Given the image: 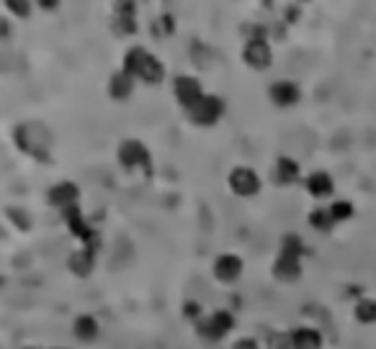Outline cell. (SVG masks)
I'll return each mask as SVG.
<instances>
[{
  "label": "cell",
  "mask_w": 376,
  "mask_h": 349,
  "mask_svg": "<svg viewBox=\"0 0 376 349\" xmlns=\"http://www.w3.org/2000/svg\"><path fill=\"white\" fill-rule=\"evenodd\" d=\"M124 72L132 74L134 80H142L147 85H160L165 77V65L150 54L144 46H132L124 57Z\"/></svg>",
  "instance_id": "6da1fadb"
},
{
  "label": "cell",
  "mask_w": 376,
  "mask_h": 349,
  "mask_svg": "<svg viewBox=\"0 0 376 349\" xmlns=\"http://www.w3.org/2000/svg\"><path fill=\"white\" fill-rule=\"evenodd\" d=\"M15 147L26 152V154L37 157V159H46L49 157V147H52V134L44 124H21L15 129Z\"/></svg>",
  "instance_id": "7a4b0ae2"
},
{
  "label": "cell",
  "mask_w": 376,
  "mask_h": 349,
  "mask_svg": "<svg viewBox=\"0 0 376 349\" xmlns=\"http://www.w3.org/2000/svg\"><path fill=\"white\" fill-rule=\"evenodd\" d=\"M119 164L127 172L144 170V175H152V157L150 149L144 147L139 139H127L121 141L119 147Z\"/></svg>",
  "instance_id": "3957f363"
},
{
  "label": "cell",
  "mask_w": 376,
  "mask_h": 349,
  "mask_svg": "<svg viewBox=\"0 0 376 349\" xmlns=\"http://www.w3.org/2000/svg\"><path fill=\"white\" fill-rule=\"evenodd\" d=\"M188 116H191V121H194L196 126H214V124L225 116V100L219 96H209V93H206V96L188 111Z\"/></svg>",
  "instance_id": "277c9868"
},
{
  "label": "cell",
  "mask_w": 376,
  "mask_h": 349,
  "mask_svg": "<svg viewBox=\"0 0 376 349\" xmlns=\"http://www.w3.org/2000/svg\"><path fill=\"white\" fill-rule=\"evenodd\" d=\"M227 180H230L232 193L240 195V198H250V195H256L258 190H261V178H258V172L253 170V167H245V164L234 167Z\"/></svg>",
  "instance_id": "5b68a950"
},
{
  "label": "cell",
  "mask_w": 376,
  "mask_h": 349,
  "mask_svg": "<svg viewBox=\"0 0 376 349\" xmlns=\"http://www.w3.org/2000/svg\"><path fill=\"white\" fill-rule=\"evenodd\" d=\"M242 62L253 70H268L273 62L271 44H268L263 37L250 39L248 44H245V49H242Z\"/></svg>",
  "instance_id": "8992f818"
},
{
  "label": "cell",
  "mask_w": 376,
  "mask_h": 349,
  "mask_svg": "<svg viewBox=\"0 0 376 349\" xmlns=\"http://www.w3.org/2000/svg\"><path fill=\"white\" fill-rule=\"evenodd\" d=\"M173 93H175V100H178L186 111H191V108H194V105L206 96L203 88H201V82L196 80V77H191V74H181V77H175Z\"/></svg>",
  "instance_id": "52a82bcc"
},
{
  "label": "cell",
  "mask_w": 376,
  "mask_h": 349,
  "mask_svg": "<svg viewBox=\"0 0 376 349\" xmlns=\"http://www.w3.org/2000/svg\"><path fill=\"white\" fill-rule=\"evenodd\" d=\"M234 327V319L230 311H217L211 319H203L201 324H199V334L203 336V339H209V342H217V339H222L225 334H230Z\"/></svg>",
  "instance_id": "ba28073f"
},
{
  "label": "cell",
  "mask_w": 376,
  "mask_h": 349,
  "mask_svg": "<svg viewBox=\"0 0 376 349\" xmlns=\"http://www.w3.org/2000/svg\"><path fill=\"white\" fill-rule=\"evenodd\" d=\"M49 203H52L54 209L60 211H68L73 209V206H77V201H80V187L75 185V183H70V180H62V183H57V185L49 190Z\"/></svg>",
  "instance_id": "9c48e42d"
},
{
  "label": "cell",
  "mask_w": 376,
  "mask_h": 349,
  "mask_svg": "<svg viewBox=\"0 0 376 349\" xmlns=\"http://www.w3.org/2000/svg\"><path fill=\"white\" fill-rule=\"evenodd\" d=\"M242 268L245 265H242L237 254H219L217 260H214V277L219 282H225V285H232L242 275Z\"/></svg>",
  "instance_id": "30bf717a"
},
{
  "label": "cell",
  "mask_w": 376,
  "mask_h": 349,
  "mask_svg": "<svg viewBox=\"0 0 376 349\" xmlns=\"http://www.w3.org/2000/svg\"><path fill=\"white\" fill-rule=\"evenodd\" d=\"M268 96H271V100L279 108H289V105L294 103H299V85L292 80H279V82H273L271 90H268Z\"/></svg>",
  "instance_id": "8fae6325"
},
{
  "label": "cell",
  "mask_w": 376,
  "mask_h": 349,
  "mask_svg": "<svg viewBox=\"0 0 376 349\" xmlns=\"http://www.w3.org/2000/svg\"><path fill=\"white\" fill-rule=\"evenodd\" d=\"M301 257H294V254L281 252L276 265H273V275L279 277L281 282H296L301 277Z\"/></svg>",
  "instance_id": "7c38bea8"
},
{
  "label": "cell",
  "mask_w": 376,
  "mask_h": 349,
  "mask_svg": "<svg viewBox=\"0 0 376 349\" xmlns=\"http://www.w3.org/2000/svg\"><path fill=\"white\" fill-rule=\"evenodd\" d=\"M108 93H111L113 100H127V98L134 93V77L127 74L124 70L116 72L111 77V82H108Z\"/></svg>",
  "instance_id": "4fadbf2b"
},
{
  "label": "cell",
  "mask_w": 376,
  "mask_h": 349,
  "mask_svg": "<svg viewBox=\"0 0 376 349\" xmlns=\"http://www.w3.org/2000/svg\"><path fill=\"white\" fill-rule=\"evenodd\" d=\"M289 344L294 349H320L322 347V334L317 329H296L289 336Z\"/></svg>",
  "instance_id": "5bb4252c"
},
{
  "label": "cell",
  "mask_w": 376,
  "mask_h": 349,
  "mask_svg": "<svg viewBox=\"0 0 376 349\" xmlns=\"http://www.w3.org/2000/svg\"><path fill=\"white\" fill-rule=\"evenodd\" d=\"M273 178L279 185H292L299 180V164L294 162L292 157H279V162H276V170H273Z\"/></svg>",
  "instance_id": "9a60e30c"
},
{
  "label": "cell",
  "mask_w": 376,
  "mask_h": 349,
  "mask_svg": "<svg viewBox=\"0 0 376 349\" xmlns=\"http://www.w3.org/2000/svg\"><path fill=\"white\" fill-rule=\"evenodd\" d=\"M96 254L88 252V249H80V252H73L70 254V270L75 272L77 277H88L93 272V268H96V260H93Z\"/></svg>",
  "instance_id": "2e32d148"
},
{
  "label": "cell",
  "mask_w": 376,
  "mask_h": 349,
  "mask_svg": "<svg viewBox=\"0 0 376 349\" xmlns=\"http://www.w3.org/2000/svg\"><path fill=\"white\" fill-rule=\"evenodd\" d=\"M307 190L315 198H327V195H332L335 185H332V178L327 172H312L307 178Z\"/></svg>",
  "instance_id": "e0dca14e"
},
{
  "label": "cell",
  "mask_w": 376,
  "mask_h": 349,
  "mask_svg": "<svg viewBox=\"0 0 376 349\" xmlns=\"http://www.w3.org/2000/svg\"><path fill=\"white\" fill-rule=\"evenodd\" d=\"M75 336L80 339V342H93L98 334H101V327H98V321L93 319V316H77L75 319Z\"/></svg>",
  "instance_id": "ac0fdd59"
},
{
  "label": "cell",
  "mask_w": 376,
  "mask_h": 349,
  "mask_svg": "<svg viewBox=\"0 0 376 349\" xmlns=\"http://www.w3.org/2000/svg\"><path fill=\"white\" fill-rule=\"evenodd\" d=\"M356 319L361 321V324H374L376 321V301H371V298H361V301L356 303Z\"/></svg>",
  "instance_id": "d6986e66"
},
{
  "label": "cell",
  "mask_w": 376,
  "mask_h": 349,
  "mask_svg": "<svg viewBox=\"0 0 376 349\" xmlns=\"http://www.w3.org/2000/svg\"><path fill=\"white\" fill-rule=\"evenodd\" d=\"M332 216H330V211H325V209H315L312 213H309V226L312 229H317V231H330L332 229Z\"/></svg>",
  "instance_id": "ffe728a7"
},
{
  "label": "cell",
  "mask_w": 376,
  "mask_h": 349,
  "mask_svg": "<svg viewBox=\"0 0 376 349\" xmlns=\"http://www.w3.org/2000/svg\"><path fill=\"white\" fill-rule=\"evenodd\" d=\"M281 252L301 257V254H304V242H301V237H296V234H286L284 242H281Z\"/></svg>",
  "instance_id": "44dd1931"
},
{
  "label": "cell",
  "mask_w": 376,
  "mask_h": 349,
  "mask_svg": "<svg viewBox=\"0 0 376 349\" xmlns=\"http://www.w3.org/2000/svg\"><path fill=\"white\" fill-rule=\"evenodd\" d=\"M327 211H330L332 221H346V218L353 216V206H351L348 201H335Z\"/></svg>",
  "instance_id": "7402d4cb"
},
{
  "label": "cell",
  "mask_w": 376,
  "mask_h": 349,
  "mask_svg": "<svg viewBox=\"0 0 376 349\" xmlns=\"http://www.w3.org/2000/svg\"><path fill=\"white\" fill-rule=\"evenodd\" d=\"M113 29L121 31V37H129V34L137 31V23H134V18H119V15H116V26H113Z\"/></svg>",
  "instance_id": "603a6c76"
},
{
  "label": "cell",
  "mask_w": 376,
  "mask_h": 349,
  "mask_svg": "<svg viewBox=\"0 0 376 349\" xmlns=\"http://www.w3.org/2000/svg\"><path fill=\"white\" fill-rule=\"evenodd\" d=\"M8 216H13L11 221H13L15 226H21L23 231H26V229L31 226V221H29V216H26V211H21V209H8Z\"/></svg>",
  "instance_id": "cb8c5ba5"
},
{
  "label": "cell",
  "mask_w": 376,
  "mask_h": 349,
  "mask_svg": "<svg viewBox=\"0 0 376 349\" xmlns=\"http://www.w3.org/2000/svg\"><path fill=\"white\" fill-rule=\"evenodd\" d=\"M6 8H8V11H13L15 15H21V18H26V15H29V11H31L29 3H15V0H8Z\"/></svg>",
  "instance_id": "d4e9b609"
},
{
  "label": "cell",
  "mask_w": 376,
  "mask_h": 349,
  "mask_svg": "<svg viewBox=\"0 0 376 349\" xmlns=\"http://www.w3.org/2000/svg\"><path fill=\"white\" fill-rule=\"evenodd\" d=\"M234 349H258V344L253 339H240V342L234 344Z\"/></svg>",
  "instance_id": "484cf974"
},
{
  "label": "cell",
  "mask_w": 376,
  "mask_h": 349,
  "mask_svg": "<svg viewBox=\"0 0 376 349\" xmlns=\"http://www.w3.org/2000/svg\"><path fill=\"white\" fill-rule=\"evenodd\" d=\"M0 37H3V39L8 37V26H6V21H0Z\"/></svg>",
  "instance_id": "4316f807"
},
{
  "label": "cell",
  "mask_w": 376,
  "mask_h": 349,
  "mask_svg": "<svg viewBox=\"0 0 376 349\" xmlns=\"http://www.w3.org/2000/svg\"><path fill=\"white\" fill-rule=\"evenodd\" d=\"M57 349H65V347H57Z\"/></svg>",
  "instance_id": "83f0119b"
}]
</instances>
